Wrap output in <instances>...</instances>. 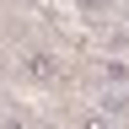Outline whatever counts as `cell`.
I'll list each match as a JSON object with an SVG mask.
<instances>
[{"label": "cell", "instance_id": "cell-3", "mask_svg": "<svg viewBox=\"0 0 129 129\" xmlns=\"http://www.w3.org/2000/svg\"><path fill=\"white\" fill-rule=\"evenodd\" d=\"M97 75H102V86H129V54H102Z\"/></svg>", "mask_w": 129, "mask_h": 129}, {"label": "cell", "instance_id": "cell-2", "mask_svg": "<svg viewBox=\"0 0 129 129\" xmlns=\"http://www.w3.org/2000/svg\"><path fill=\"white\" fill-rule=\"evenodd\" d=\"M97 118H102V124H129V86H102Z\"/></svg>", "mask_w": 129, "mask_h": 129}, {"label": "cell", "instance_id": "cell-5", "mask_svg": "<svg viewBox=\"0 0 129 129\" xmlns=\"http://www.w3.org/2000/svg\"><path fill=\"white\" fill-rule=\"evenodd\" d=\"M102 54H129V27H113L102 38Z\"/></svg>", "mask_w": 129, "mask_h": 129}, {"label": "cell", "instance_id": "cell-6", "mask_svg": "<svg viewBox=\"0 0 129 129\" xmlns=\"http://www.w3.org/2000/svg\"><path fill=\"white\" fill-rule=\"evenodd\" d=\"M124 27H129V6H124Z\"/></svg>", "mask_w": 129, "mask_h": 129}, {"label": "cell", "instance_id": "cell-1", "mask_svg": "<svg viewBox=\"0 0 129 129\" xmlns=\"http://www.w3.org/2000/svg\"><path fill=\"white\" fill-rule=\"evenodd\" d=\"M16 75L32 81V86H54L64 75V59H59V48H48V43H27V48H16Z\"/></svg>", "mask_w": 129, "mask_h": 129}, {"label": "cell", "instance_id": "cell-4", "mask_svg": "<svg viewBox=\"0 0 129 129\" xmlns=\"http://www.w3.org/2000/svg\"><path fill=\"white\" fill-rule=\"evenodd\" d=\"M75 11L86 16V22H108V11H113V0H75Z\"/></svg>", "mask_w": 129, "mask_h": 129}]
</instances>
